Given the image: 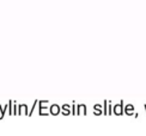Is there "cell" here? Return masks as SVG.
<instances>
[{
    "instance_id": "6da1fadb",
    "label": "cell",
    "mask_w": 146,
    "mask_h": 136,
    "mask_svg": "<svg viewBox=\"0 0 146 136\" xmlns=\"http://www.w3.org/2000/svg\"><path fill=\"white\" fill-rule=\"evenodd\" d=\"M123 114L132 116L133 114H134V106H133L132 104H127L126 106H123Z\"/></svg>"
},
{
    "instance_id": "7a4b0ae2",
    "label": "cell",
    "mask_w": 146,
    "mask_h": 136,
    "mask_svg": "<svg viewBox=\"0 0 146 136\" xmlns=\"http://www.w3.org/2000/svg\"><path fill=\"white\" fill-rule=\"evenodd\" d=\"M122 105H123V102H121L120 104H116V105H115V106H114V114L115 115H122L123 114V106H122Z\"/></svg>"
},
{
    "instance_id": "3957f363",
    "label": "cell",
    "mask_w": 146,
    "mask_h": 136,
    "mask_svg": "<svg viewBox=\"0 0 146 136\" xmlns=\"http://www.w3.org/2000/svg\"><path fill=\"white\" fill-rule=\"evenodd\" d=\"M29 115V111H28V105L23 104V105H18V115Z\"/></svg>"
},
{
    "instance_id": "277c9868",
    "label": "cell",
    "mask_w": 146,
    "mask_h": 136,
    "mask_svg": "<svg viewBox=\"0 0 146 136\" xmlns=\"http://www.w3.org/2000/svg\"><path fill=\"white\" fill-rule=\"evenodd\" d=\"M60 111H61V110H60V106H59L58 104H53L52 106H50V114L54 115V116H55V115H59V114H60Z\"/></svg>"
},
{
    "instance_id": "5b68a950",
    "label": "cell",
    "mask_w": 146,
    "mask_h": 136,
    "mask_svg": "<svg viewBox=\"0 0 146 136\" xmlns=\"http://www.w3.org/2000/svg\"><path fill=\"white\" fill-rule=\"evenodd\" d=\"M48 104H49V102H47V100H43V102H38V105H40V114L42 112V111H43V110H46L48 106H47V105Z\"/></svg>"
},
{
    "instance_id": "8992f818",
    "label": "cell",
    "mask_w": 146,
    "mask_h": 136,
    "mask_svg": "<svg viewBox=\"0 0 146 136\" xmlns=\"http://www.w3.org/2000/svg\"><path fill=\"white\" fill-rule=\"evenodd\" d=\"M61 109H62V114H64V115H70V114H71V111H70L71 106H70L68 104H65V105H62Z\"/></svg>"
},
{
    "instance_id": "52a82bcc",
    "label": "cell",
    "mask_w": 146,
    "mask_h": 136,
    "mask_svg": "<svg viewBox=\"0 0 146 136\" xmlns=\"http://www.w3.org/2000/svg\"><path fill=\"white\" fill-rule=\"evenodd\" d=\"M94 109H95V114H96V115L103 114V111H102V105H101V104H95Z\"/></svg>"
},
{
    "instance_id": "ba28073f",
    "label": "cell",
    "mask_w": 146,
    "mask_h": 136,
    "mask_svg": "<svg viewBox=\"0 0 146 136\" xmlns=\"http://www.w3.org/2000/svg\"><path fill=\"white\" fill-rule=\"evenodd\" d=\"M4 116H5V114H4V111H3V106L0 105V119H1Z\"/></svg>"
},
{
    "instance_id": "9c48e42d",
    "label": "cell",
    "mask_w": 146,
    "mask_h": 136,
    "mask_svg": "<svg viewBox=\"0 0 146 136\" xmlns=\"http://www.w3.org/2000/svg\"><path fill=\"white\" fill-rule=\"evenodd\" d=\"M82 109H83V114H84V115H86V106H85L84 104L82 105Z\"/></svg>"
}]
</instances>
